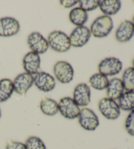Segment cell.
<instances>
[{"label":"cell","instance_id":"6da1fadb","mask_svg":"<svg viewBox=\"0 0 134 149\" xmlns=\"http://www.w3.org/2000/svg\"><path fill=\"white\" fill-rule=\"evenodd\" d=\"M113 28V22L111 18L106 15H102L94 20L90 31L95 38H102L107 36Z\"/></svg>","mask_w":134,"mask_h":149},{"label":"cell","instance_id":"7a4b0ae2","mask_svg":"<svg viewBox=\"0 0 134 149\" xmlns=\"http://www.w3.org/2000/svg\"><path fill=\"white\" fill-rule=\"evenodd\" d=\"M47 42L51 49L56 52H66L71 47L68 36L64 32L58 30L50 33L48 36Z\"/></svg>","mask_w":134,"mask_h":149},{"label":"cell","instance_id":"3957f363","mask_svg":"<svg viewBox=\"0 0 134 149\" xmlns=\"http://www.w3.org/2000/svg\"><path fill=\"white\" fill-rule=\"evenodd\" d=\"M101 114L108 120H116L120 114V109L117 102L111 99L104 98L98 103Z\"/></svg>","mask_w":134,"mask_h":149},{"label":"cell","instance_id":"277c9868","mask_svg":"<svg viewBox=\"0 0 134 149\" xmlns=\"http://www.w3.org/2000/svg\"><path fill=\"white\" fill-rule=\"evenodd\" d=\"M78 119L80 125L87 131L95 130L99 124L97 116L93 110L88 108H83L80 110Z\"/></svg>","mask_w":134,"mask_h":149},{"label":"cell","instance_id":"5b68a950","mask_svg":"<svg viewBox=\"0 0 134 149\" xmlns=\"http://www.w3.org/2000/svg\"><path fill=\"white\" fill-rule=\"evenodd\" d=\"M58 111L67 119L72 120L78 118L80 113L79 107L69 97H64L58 102Z\"/></svg>","mask_w":134,"mask_h":149},{"label":"cell","instance_id":"8992f818","mask_svg":"<svg viewBox=\"0 0 134 149\" xmlns=\"http://www.w3.org/2000/svg\"><path fill=\"white\" fill-rule=\"evenodd\" d=\"M122 69V63L118 58L108 57L102 60L98 65L100 74L105 76L117 75Z\"/></svg>","mask_w":134,"mask_h":149},{"label":"cell","instance_id":"52a82bcc","mask_svg":"<svg viewBox=\"0 0 134 149\" xmlns=\"http://www.w3.org/2000/svg\"><path fill=\"white\" fill-rule=\"evenodd\" d=\"M53 72L58 80L62 84H68L73 80L74 70L66 61H58L53 67Z\"/></svg>","mask_w":134,"mask_h":149},{"label":"cell","instance_id":"ba28073f","mask_svg":"<svg viewBox=\"0 0 134 149\" xmlns=\"http://www.w3.org/2000/svg\"><path fill=\"white\" fill-rule=\"evenodd\" d=\"M90 36V31L87 27L84 26L76 27L69 37L71 46L75 47H82L88 43Z\"/></svg>","mask_w":134,"mask_h":149},{"label":"cell","instance_id":"9c48e42d","mask_svg":"<svg viewBox=\"0 0 134 149\" xmlns=\"http://www.w3.org/2000/svg\"><path fill=\"white\" fill-rule=\"evenodd\" d=\"M28 44L32 52L43 54L48 50V43L47 40L39 32H32L28 38Z\"/></svg>","mask_w":134,"mask_h":149},{"label":"cell","instance_id":"30bf717a","mask_svg":"<svg viewBox=\"0 0 134 149\" xmlns=\"http://www.w3.org/2000/svg\"><path fill=\"white\" fill-rule=\"evenodd\" d=\"M33 84L41 91L49 92L55 88L56 81L54 77L45 72H39L33 76Z\"/></svg>","mask_w":134,"mask_h":149},{"label":"cell","instance_id":"8fae6325","mask_svg":"<svg viewBox=\"0 0 134 149\" xmlns=\"http://www.w3.org/2000/svg\"><path fill=\"white\" fill-rule=\"evenodd\" d=\"M20 24L12 17H3L0 19V37H11L20 31Z\"/></svg>","mask_w":134,"mask_h":149},{"label":"cell","instance_id":"7c38bea8","mask_svg":"<svg viewBox=\"0 0 134 149\" xmlns=\"http://www.w3.org/2000/svg\"><path fill=\"white\" fill-rule=\"evenodd\" d=\"M90 89L87 84H79L75 87L73 99L79 107H86L90 102Z\"/></svg>","mask_w":134,"mask_h":149},{"label":"cell","instance_id":"4fadbf2b","mask_svg":"<svg viewBox=\"0 0 134 149\" xmlns=\"http://www.w3.org/2000/svg\"><path fill=\"white\" fill-rule=\"evenodd\" d=\"M14 91L20 95H25L33 84V76L26 72L20 74L14 79Z\"/></svg>","mask_w":134,"mask_h":149},{"label":"cell","instance_id":"5bb4252c","mask_svg":"<svg viewBox=\"0 0 134 149\" xmlns=\"http://www.w3.org/2000/svg\"><path fill=\"white\" fill-rule=\"evenodd\" d=\"M22 63L26 72L30 75H35L40 72L41 58L38 54L30 51L24 56Z\"/></svg>","mask_w":134,"mask_h":149},{"label":"cell","instance_id":"9a60e30c","mask_svg":"<svg viewBox=\"0 0 134 149\" xmlns=\"http://www.w3.org/2000/svg\"><path fill=\"white\" fill-rule=\"evenodd\" d=\"M134 35V26L131 21L124 20L115 32V38L121 43L130 41Z\"/></svg>","mask_w":134,"mask_h":149},{"label":"cell","instance_id":"2e32d148","mask_svg":"<svg viewBox=\"0 0 134 149\" xmlns=\"http://www.w3.org/2000/svg\"><path fill=\"white\" fill-rule=\"evenodd\" d=\"M107 89V97L113 100H117L124 93V86L122 79L117 78H114L109 81Z\"/></svg>","mask_w":134,"mask_h":149},{"label":"cell","instance_id":"e0dca14e","mask_svg":"<svg viewBox=\"0 0 134 149\" xmlns=\"http://www.w3.org/2000/svg\"><path fill=\"white\" fill-rule=\"evenodd\" d=\"M99 7L106 16L117 14L121 7V2L118 0H103L99 1Z\"/></svg>","mask_w":134,"mask_h":149},{"label":"cell","instance_id":"ac0fdd59","mask_svg":"<svg viewBox=\"0 0 134 149\" xmlns=\"http://www.w3.org/2000/svg\"><path fill=\"white\" fill-rule=\"evenodd\" d=\"M88 14L86 11L80 7H75L71 10L69 19L72 24L78 26H82L88 20Z\"/></svg>","mask_w":134,"mask_h":149},{"label":"cell","instance_id":"d6986e66","mask_svg":"<svg viewBox=\"0 0 134 149\" xmlns=\"http://www.w3.org/2000/svg\"><path fill=\"white\" fill-rule=\"evenodd\" d=\"M40 109L44 114L52 116L58 113V104L55 100L45 97L40 102Z\"/></svg>","mask_w":134,"mask_h":149},{"label":"cell","instance_id":"ffe728a7","mask_svg":"<svg viewBox=\"0 0 134 149\" xmlns=\"http://www.w3.org/2000/svg\"><path fill=\"white\" fill-rule=\"evenodd\" d=\"M14 91L13 82L7 78L0 80V102L8 100Z\"/></svg>","mask_w":134,"mask_h":149},{"label":"cell","instance_id":"44dd1931","mask_svg":"<svg viewBox=\"0 0 134 149\" xmlns=\"http://www.w3.org/2000/svg\"><path fill=\"white\" fill-rule=\"evenodd\" d=\"M118 100V104L120 109L124 111L134 110V91L124 92Z\"/></svg>","mask_w":134,"mask_h":149},{"label":"cell","instance_id":"7402d4cb","mask_svg":"<svg viewBox=\"0 0 134 149\" xmlns=\"http://www.w3.org/2000/svg\"><path fill=\"white\" fill-rule=\"evenodd\" d=\"M109 81L107 76L100 73L94 74L89 79V84L90 86L96 90L99 91L106 89Z\"/></svg>","mask_w":134,"mask_h":149},{"label":"cell","instance_id":"603a6c76","mask_svg":"<svg viewBox=\"0 0 134 149\" xmlns=\"http://www.w3.org/2000/svg\"><path fill=\"white\" fill-rule=\"evenodd\" d=\"M122 81L126 91H134V68L126 69L122 74Z\"/></svg>","mask_w":134,"mask_h":149},{"label":"cell","instance_id":"cb8c5ba5","mask_svg":"<svg viewBox=\"0 0 134 149\" xmlns=\"http://www.w3.org/2000/svg\"><path fill=\"white\" fill-rule=\"evenodd\" d=\"M25 145L26 149H47L43 141L35 136H32L28 138L26 141Z\"/></svg>","mask_w":134,"mask_h":149},{"label":"cell","instance_id":"d4e9b609","mask_svg":"<svg viewBox=\"0 0 134 149\" xmlns=\"http://www.w3.org/2000/svg\"><path fill=\"white\" fill-rule=\"evenodd\" d=\"M79 7L84 11H92L99 7V0H81L79 1Z\"/></svg>","mask_w":134,"mask_h":149},{"label":"cell","instance_id":"484cf974","mask_svg":"<svg viewBox=\"0 0 134 149\" xmlns=\"http://www.w3.org/2000/svg\"><path fill=\"white\" fill-rule=\"evenodd\" d=\"M125 129L129 135L134 136V110L130 111L126 118Z\"/></svg>","mask_w":134,"mask_h":149},{"label":"cell","instance_id":"4316f807","mask_svg":"<svg viewBox=\"0 0 134 149\" xmlns=\"http://www.w3.org/2000/svg\"><path fill=\"white\" fill-rule=\"evenodd\" d=\"M6 149H26V146L24 143L14 141H9L7 144Z\"/></svg>","mask_w":134,"mask_h":149},{"label":"cell","instance_id":"83f0119b","mask_svg":"<svg viewBox=\"0 0 134 149\" xmlns=\"http://www.w3.org/2000/svg\"><path fill=\"white\" fill-rule=\"evenodd\" d=\"M60 5L64 8H71L79 3V1H73V0H61L60 1Z\"/></svg>","mask_w":134,"mask_h":149},{"label":"cell","instance_id":"f1b7e54d","mask_svg":"<svg viewBox=\"0 0 134 149\" xmlns=\"http://www.w3.org/2000/svg\"><path fill=\"white\" fill-rule=\"evenodd\" d=\"M131 22H132V24H133V26H134V15H133V17L132 18V21H131Z\"/></svg>","mask_w":134,"mask_h":149},{"label":"cell","instance_id":"f546056e","mask_svg":"<svg viewBox=\"0 0 134 149\" xmlns=\"http://www.w3.org/2000/svg\"><path fill=\"white\" fill-rule=\"evenodd\" d=\"M132 66H133V68H134V58L133 59V61H132Z\"/></svg>","mask_w":134,"mask_h":149},{"label":"cell","instance_id":"4dcf8cb0","mask_svg":"<svg viewBox=\"0 0 134 149\" xmlns=\"http://www.w3.org/2000/svg\"><path fill=\"white\" fill-rule=\"evenodd\" d=\"M1 109H0V118H1Z\"/></svg>","mask_w":134,"mask_h":149}]
</instances>
